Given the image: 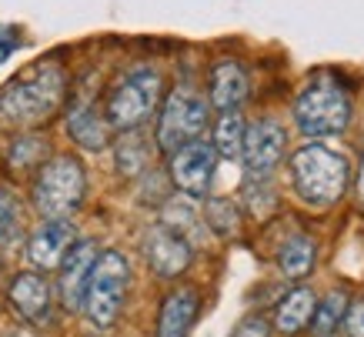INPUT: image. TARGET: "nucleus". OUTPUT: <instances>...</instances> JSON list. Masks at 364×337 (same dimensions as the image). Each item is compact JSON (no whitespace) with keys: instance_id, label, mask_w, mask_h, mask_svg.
<instances>
[{"instance_id":"1","label":"nucleus","mask_w":364,"mask_h":337,"mask_svg":"<svg viewBox=\"0 0 364 337\" xmlns=\"http://www.w3.org/2000/svg\"><path fill=\"white\" fill-rule=\"evenodd\" d=\"M67 74L60 64H37L23 70L0 90V124L7 127H37L60 107Z\"/></svg>"},{"instance_id":"2","label":"nucleus","mask_w":364,"mask_h":337,"mask_svg":"<svg viewBox=\"0 0 364 337\" xmlns=\"http://www.w3.org/2000/svg\"><path fill=\"white\" fill-rule=\"evenodd\" d=\"M294 124L304 137H334L351 124V94L334 74H314L294 100Z\"/></svg>"},{"instance_id":"3","label":"nucleus","mask_w":364,"mask_h":337,"mask_svg":"<svg viewBox=\"0 0 364 337\" xmlns=\"http://www.w3.org/2000/svg\"><path fill=\"white\" fill-rule=\"evenodd\" d=\"M291 177L298 194L314 207H331L341 200L351 181V164L348 157L324 144H308L291 157Z\"/></svg>"},{"instance_id":"4","label":"nucleus","mask_w":364,"mask_h":337,"mask_svg":"<svg viewBox=\"0 0 364 337\" xmlns=\"http://www.w3.org/2000/svg\"><path fill=\"white\" fill-rule=\"evenodd\" d=\"M157 100H161V74L147 64L131 67L127 74L114 80L107 104H104V120L114 131H137L154 114Z\"/></svg>"},{"instance_id":"5","label":"nucleus","mask_w":364,"mask_h":337,"mask_svg":"<svg viewBox=\"0 0 364 337\" xmlns=\"http://www.w3.org/2000/svg\"><path fill=\"white\" fill-rule=\"evenodd\" d=\"M87 194V171L77 157L60 154L41 167L33 181V204L47 220H67Z\"/></svg>"},{"instance_id":"6","label":"nucleus","mask_w":364,"mask_h":337,"mask_svg":"<svg viewBox=\"0 0 364 337\" xmlns=\"http://www.w3.org/2000/svg\"><path fill=\"white\" fill-rule=\"evenodd\" d=\"M131 287V264L121 250H104L97 254V264L90 271L87 294H84V314L90 317V324L97 327H111L117 321Z\"/></svg>"},{"instance_id":"7","label":"nucleus","mask_w":364,"mask_h":337,"mask_svg":"<svg viewBox=\"0 0 364 337\" xmlns=\"http://www.w3.org/2000/svg\"><path fill=\"white\" fill-rule=\"evenodd\" d=\"M204 127H208V100L188 84L171 90L164 100V110H161V120H157L161 151L174 154L181 147H188L198 141Z\"/></svg>"},{"instance_id":"8","label":"nucleus","mask_w":364,"mask_h":337,"mask_svg":"<svg viewBox=\"0 0 364 337\" xmlns=\"http://www.w3.org/2000/svg\"><path fill=\"white\" fill-rule=\"evenodd\" d=\"M284 147H287V134H284V127H281V120L261 117L244 131L241 161L254 177H261L284 157Z\"/></svg>"},{"instance_id":"9","label":"nucleus","mask_w":364,"mask_h":337,"mask_svg":"<svg viewBox=\"0 0 364 337\" xmlns=\"http://www.w3.org/2000/svg\"><path fill=\"white\" fill-rule=\"evenodd\" d=\"M214 171H218V154L204 141L188 144V147L174 151V157H171V177H174V184L188 197L208 194L210 181H214Z\"/></svg>"},{"instance_id":"10","label":"nucleus","mask_w":364,"mask_h":337,"mask_svg":"<svg viewBox=\"0 0 364 337\" xmlns=\"http://www.w3.org/2000/svg\"><path fill=\"white\" fill-rule=\"evenodd\" d=\"M144 257H147V264H151V271L157 277H177V274H184L191 267L194 250L184 240V234H177V230L161 224V228H154L144 237Z\"/></svg>"},{"instance_id":"11","label":"nucleus","mask_w":364,"mask_h":337,"mask_svg":"<svg viewBox=\"0 0 364 337\" xmlns=\"http://www.w3.org/2000/svg\"><path fill=\"white\" fill-rule=\"evenodd\" d=\"M74 244H77V230L70 220H44L27 240V257L37 271H54Z\"/></svg>"},{"instance_id":"12","label":"nucleus","mask_w":364,"mask_h":337,"mask_svg":"<svg viewBox=\"0 0 364 337\" xmlns=\"http://www.w3.org/2000/svg\"><path fill=\"white\" fill-rule=\"evenodd\" d=\"M94 264H97V244L94 240H77L74 247L67 250L60 267H57L60 271V301L70 311L84 307V294H87V281H90Z\"/></svg>"},{"instance_id":"13","label":"nucleus","mask_w":364,"mask_h":337,"mask_svg":"<svg viewBox=\"0 0 364 337\" xmlns=\"http://www.w3.org/2000/svg\"><path fill=\"white\" fill-rule=\"evenodd\" d=\"M247 97V70L237 60H221L210 70V107H218L221 114L237 110Z\"/></svg>"},{"instance_id":"14","label":"nucleus","mask_w":364,"mask_h":337,"mask_svg":"<svg viewBox=\"0 0 364 337\" xmlns=\"http://www.w3.org/2000/svg\"><path fill=\"white\" fill-rule=\"evenodd\" d=\"M198 317V294L191 287L167 294V301L161 304V317H157V337H188Z\"/></svg>"},{"instance_id":"15","label":"nucleus","mask_w":364,"mask_h":337,"mask_svg":"<svg viewBox=\"0 0 364 337\" xmlns=\"http://www.w3.org/2000/svg\"><path fill=\"white\" fill-rule=\"evenodd\" d=\"M11 304L21 311L27 321H44L47 311H50V287L41 274H17L11 284Z\"/></svg>"},{"instance_id":"16","label":"nucleus","mask_w":364,"mask_h":337,"mask_svg":"<svg viewBox=\"0 0 364 337\" xmlns=\"http://www.w3.org/2000/svg\"><path fill=\"white\" fill-rule=\"evenodd\" d=\"M314 304H318V297H314L311 287H294V291H287L274 311V327L281 334H298L301 327L311 324Z\"/></svg>"},{"instance_id":"17","label":"nucleus","mask_w":364,"mask_h":337,"mask_svg":"<svg viewBox=\"0 0 364 337\" xmlns=\"http://www.w3.org/2000/svg\"><path fill=\"white\" fill-rule=\"evenodd\" d=\"M67 131H70V137H74L84 151H104L111 127H107V120L100 117L90 104H77V107L70 110V117H67Z\"/></svg>"},{"instance_id":"18","label":"nucleus","mask_w":364,"mask_h":337,"mask_svg":"<svg viewBox=\"0 0 364 337\" xmlns=\"http://www.w3.org/2000/svg\"><path fill=\"white\" fill-rule=\"evenodd\" d=\"M314 261H318V247H314V240L304 237V234L291 237L284 247H281V254H277V267H281V274L291 277V281L308 277Z\"/></svg>"},{"instance_id":"19","label":"nucleus","mask_w":364,"mask_h":337,"mask_svg":"<svg viewBox=\"0 0 364 337\" xmlns=\"http://www.w3.org/2000/svg\"><path fill=\"white\" fill-rule=\"evenodd\" d=\"M344 311H348L344 291H331L324 301H318V304H314V314H311V331H314V337L334 334L338 324L344 321Z\"/></svg>"},{"instance_id":"20","label":"nucleus","mask_w":364,"mask_h":337,"mask_svg":"<svg viewBox=\"0 0 364 337\" xmlns=\"http://www.w3.org/2000/svg\"><path fill=\"white\" fill-rule=\"evenodd\" d=\"M244 117L237 110L231 114H221L218 120V127H214V154H221V157H241V147H244Z\"/></svg>"},{"instance_id":"21","label":"nucleus","mask_w":364,"mask_h":337,"mask_svg":"<svg viewBox=\"0 0 364 337\" xmlns=\"http://www.w3.org/2000/svg\"><path fill=\"white\" fill-rule=\"evenodd\" d=\"M114 154H117V171L127 177L141 174L144 167H147V157H151V151H147V141L141 137V131H127L117 141V147H114Z\"/></svg>"},{"instance_id":"22","label":"nucleus","mask_w":364,"mask_h":337,"mask_svg":"<svg viewBox=\"0 0 364 337\" xmlns=\"http://www.w3.org/2000/svg\"><path fill=\"white\" fill-rule=\"evenodd\" d=\"M47 154V141L44 137H37V134H27L21 141L11 147V167L14 171H27L33 164H41Z\"/></svg>"},{"instance_id":"23","label":"nucleus","mask_w":364,"mask_h":337,"mask_svg":"<svg viewBox=\"0 0 364 337\" xmlns=\"http://www.w3.org/2000/svg\"><path fill=\"white\" fill-rule=\"evenodd\" d=\"M204 218H208V224L221 237H231V234H237V210H234L231 200H210L208 210H204Z\"/></svg>"},{"instance_id":"24","label":"nucleus","mask_w":364,"mask_h":337,"mask_svg":"<svg viewBox=\"0 0 364 337\" xmlns=\"http://www.w3.org/2000/svg\"><path fill=\"white\" fill-rule=\"evenodd\" d=\"M17 228H21V204L11 191H0V244L17 237Z\"/></svg>"},{"instance_id":"25","label":"nucleus","mask_w":364,"mask_h":337,"mask_svg":"<svg viewBox=\"0 0 364 337\" xmlns=\"http://www.w3.org/2000/svg\"><path fill=\"white\" fill-rule=\"evenodd\" d=\"M231 337H271V327H267L264 317H244L241 324L234 327Z\"/></svg>"},{"instance_id":"26","label":"nucleus","mask_w":364,"mask_h":337,"mask_svg":"<svg viewBox=\"0 0 364 337\" xmlns=\"http://www.w3.org/2000/svg\"><path fill=\"white\" fill-rule=\"evenodd\" d=\"M344 327L351 337H364V301H358L351 311H344Z\"/></svg>"},{"instance_id":"27","label":"nucleus","mask_w":364,"mask_h":337,"mask_svg":"<svg viewBox=\"0 0 364 337\" xmlns=\"http://www.w3.org/2000/svg\"><path fill=\"white\" fill-rule=\"evenodd\" d=\"M358 194H361V200H364V157H361V174H358Z\"/></svg>"}]
</instances>
